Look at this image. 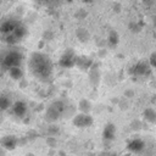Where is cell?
<instances>
[{"label": "cell", "instance_id": "obj_13", "mask_svg": "<svg viewBox=\"0 0 156 156\" xmlns=\"http://www.w3.org/2000/svg\"><path fill=\"white\" fill-rule=\"evenodd\" d=\"M76 63H77L78 66H80L82 68H88V67L90 66L91 61L88 60L87 57H77V58H76Z\"/></svg>", "mask_w": 156, "mask_h": 156}, {"label": "cell", "instance_id": "obj_7", "mask_svg": "<svg viewBox=\"0 0 156 156\" xmlns=\"http://www.w3.org/2000/svg\"><path fill=\"white\" fill-rule=\"evenodd\" d=\"M1 145L7 149V150H13L17 145V139L13 136V135H7V136H4L1 140H0Z\"/></svg>", "mask_w": 156, "mask_h": 156}, {"label": "cell", "instance_id": "obj_9", "mask_svg": "<svg viewBox=\"0 0 156 156\" xmlns=\"http://www.w3.org/2000/svg\"><path fill=\"white\" fill-rule=\"evenodd\" d=\"M144 146H145V144L140 139H134V140L129 141V144H128V149L134 152H140L144 149Z\"/></svg>", "mask_w": 156, "mask_h": 156}, {"label": "cell", "instance_id": "obj_3", "mask_svg": "<svg viewBox=\"0 0 156 156\" xmlns=\"http://www.w3.org/2000/svg\"><path fill=\"white\" fill-rule=\"evenodd\" d=\"M63 110H65V105H63L62 101H55V102H52V104L50 105V107L48 108V111H46V117H48V119H49V121H55V119H57V118L62 115Z\"/></svg>", "mask_w": 156, "mask_h": 156}, {"label": "cell", "instance_id": "obj_14", "mask_svg": "<svg viewBox=\"0 0 156 156\" xmlns=\"http://www.w3.org/2000/svg\"><path fill=\"white\" fill-rule=\"evenodd\" d=\"M9 73H10V76H11L13 79H20V78H22V71H21L20 67L10 68V69H9Z\"/></svg>", "mask_w": 156, "mask_h": 156}, {"label": "cell", "instance_id": "obj_18", "mask_svg": "<svg viewBox=\"0 0 156 156\" xmlns=\"http://www.w3.org/2000/svg\"><path fill=\"white\" fill-rule=\"evenodd\" d=\"M155 56H156V55H155V54H152V55H151V57H150V63H151V67H155V65H156V63H155Z\"/></svg>", "mask_w": 156, "mask_h": 156}, {"label": "cell", "instance_id": "obj_15", "mask_svg": "<svg viewBox=\"0 0 156 156\" xmlns=\"http://www.w3.org/2000/svg\"><path fill=\"white\" fill-rule=\"evenodd\" d=\"M144 115H145V118L147 119V121H150V122H155V111L152 110V108H147V110H145V112H144Z\"/></svg>", "mask_w": 156, "mask_h": 156}, {"label": "cell", "instance_id": "obj_8", "mask_svg": "<svg viewBox=\"0 0 156 156\" xmlns=\"http://www.w3.org/2000/svg\"><path fill=\"white\" fill-rule=\"evenodd\" d=\"M26 112H27V105L23 101H17L13 105V113L17 117H23L26 115Z\"/></svg>", "mask_w": 156, "mask_h": 156}, {"label": "cell", "instance_id": "obj_17", "mask_svg": "<svg viewBox=\"0 0 156 156\" xmlns=\"http://www.w3.org/2000/svg\"><path fill=\"white\" fill-rule=\"evenodd\" d=\"M89 106H90V104H89L87 100H83V101L80 102V110H82V111H89V108H90Z\"/></svg>", "mask_w": 156, "mask_h": 156}, {"label": "cell", "instance_id": "obj_16", "mask_svg": "<svg viewBox=\"0 0 156 156\" xmlns=\"http://www.w3.org/2000/svg\"><path fill=\"white\" fill-rule=\"evenodd\" d=\"M108 41H110L111 45H116V44L118 43V34H117V32H115V30H111V32H110Z\"/></svg>", "mask_w": 156, "mask_h": 156}, {"label": "cell", "instance_id": "obj_2", "mask_svg": "<svg viewBox=\"0 0 156 156\" xmlns=\"http://www.w3.org/2000/svg\"><path fill=\"white\" fill-rule=\"evenodd\" d=\"M22 62V55L17 51H10L4 55L1 58V63L5 68H13V67H20Z\"/></svg>", "mask_w": 156, "mask_h": 156}, {"label": "cell", "instance_id": "obj_4", "mask_svg": "<svg viewBox=\"0 0 156 156\" xmlns=\"http://www.w3.org/2000/svg\"><path fill=\"white\" fill-rule=\"evenodd\" d=\"M93 123V118L89 116V115H77L74 118H73V124L76 127H80V128H84V127H89L91 126Z\"/></svg>", "mask_w": 156, "mask_h": 156}, {"label": "cell", "instance_id": "obj_6", "mask_svg": "<svg viewBox=\"0 0 156 156\" xmlns=\"http://www.w3.org/2000/svg\"><path fill=\"white\" fill-rule=\"evenodd\" d=\"M17 23H18V22H16V21H6V22H4V23L1 24L0 32L4 34V37L10 35V34L13 32V29L16 28Z\"/></svg>", "mask_w": 156, "mask_h": 156}, {"label": "cell", "instance_id": "obj_1", "mask_svg": "<svg viewBox=\"0 0 156 156\" xmlns=\"http://www.w3.org/2000/svg\"><path fill=\"white\" fill-rule=\"evenodd\" d=\"M29 68L35 78L49 80L52 76V62L50 57L41 52H34L29 58Z\"/></svg>", "mask_w": 156, "mask_h": 156}, {"label": "cell", "instance_id": "obj_5", "mask_svg": "<svg viewBox=\"0 0 156 156\" xmlns=\"http://www.w3.org/2000/svg\"><path fill=\"white\" fill-rule=\"evenodd\" d=\"M76 56L73 54L72 50H68L67 52H65V55L61 57L60 60V65L63 67H72L73 65H76Z\"/></svg>", "mask_w": 156, "mask_h": 156}, {"label": "cell", "instance_id": "obj_11", "mask_svg": "<svg viewBox=\"0 0 156 156\" xmlns=\"http://www.w3.org/2000/svg\"><path fill=\"white\" fill-rule=\"evenodd\" d=\"M149 71H150V68H149V65L146 62H139L133 68V72L135 74H146Z\"/></svg>", "mask_w": 156, "mask_h": 156}, {"label": "cell", "instance_id": "obj_12", "mask_svg": "<svg viewBox=\"0 0 156 156\" xmlns=\"http://www.w3.org/2000/svg\"><path fill=\"white\" fill-rule=\"evenodd\" d=\"M11 105V100L9 96L6 95H1L0 96V111H4V110H7Z\"/></svg>", "mask_w": 156, "mask_h": 156}, {"label": "cell", "instance_id": "obj_10", "mask_svg": "<svg viewBox=\"0 0 156 156\" xmlns=\"http://www.w3.org/2000/svg\"><path fill=\"white\" fill-rule=\"evenodd\" d=\"M115 135H116V127H115V124H112V123L106 124V127L104 129V138L107 139V140H112L115 138Z\"/></svg>", "mask_w": 156, "mask_h": 156}]
</instances>
